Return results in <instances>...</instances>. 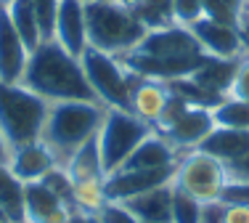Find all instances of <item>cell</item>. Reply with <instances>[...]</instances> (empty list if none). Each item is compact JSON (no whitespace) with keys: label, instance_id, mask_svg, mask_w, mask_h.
<instances>
[{"label":"cell","instance_id":"5bb4252c","mask_svg":"<svg viewBox=\"0 0 249 223\" xmlns=\"http://www.w3.org/2000/svg\"><path fill=\"white\" fill-rule=\"evenodd\" d=\"M53 40L80 58L88 48V21L85 3L82 0H58L56 24H53Z\"/></svg>","mask_w":249,"mask_h":223},{"label":"cell","instance_id":"8992f818","mask_svg":"<svg viewBox=\"0 0 249 223\" xmlns=\"http://www.w3.org/2000/svg\"><path fill=\"white\" fill-rule=\"evenodd\" d=\"M231 181L228 165L217 157L207 154L201 149H191L178 157V165L173 173V186L186 191L196 202H220L225 194V186Z\"/></svg>","mask_w":249,"mask_h":223},{"label":"cell","instance_id":"44dd1931","mask_svg":"<svg viewBox=\"0 0 249 223\" xmlns=\"http://www.w3.org/2000/svg\"><path fill=\"white\" fill-rule=\"evenodd\" d=\"M0 210L5 223H24V181L16 178L8 162H0Z\"/></svg>","mask_w":249,"mask_h":223},{"label":"cell","instance_id":"83f0119b","mask_svg":"<svg viewBox=\"0 0 249 223\" xmlns=\"http://www.w3.org/2000/svg\"><path fill=\"white\" fill-rule=\"evenodd\" d=\"M228 96L249 101V51H244V54L236 58V69H233V77H231Z\"/></svg>","mask_w":249,"mask_h":223},{"label":"cell","instance_id":"ffe728a7","mask_svg":"<svg viewBox=\"0 0 249 223\" xmlns=\"http://www.w3.org/2000/svg\"><path fill=\"white\" fill-rule=\"evenodd\" d=\"M233 69H236V58H215V56H207V61L191 74V80H194L199 88H204L207 93H212V96H228Z\"/></svg>","mask_w":249,"mask_h":223},{"label":"cell","instance_id":"836d02e7","mask_svg":"<svg viewBox=\"0 0 249 223\" xmlns=\"http://www.w3.org/2000/svg\"><path fill=\"white\" fill-rule=\"evenodd\" d=\"M228 173H231V178H247L249 181V154L244 157V160L228 165Z\"/></svg>","mask_w":249,"mask_h":223},{"label":"cell","instance_id":"7a4b0ae2","mask_svg":"<svg viewBox=\"0 0 249 223\" xmlns=\"http://www.w3.org/2000/svg\"><path fill=\"white\" fill-rule=\"evenodd\" d=\"M104 114L106 107L101 101H53L43 128V141L64 165L72 151L96 138Z\"/></svg>","mask_w":249,"mask_h":223},{"label":"cell","instance_id":"9c48e42d","mask_svg":"<svg viewBox=\"0 0 249 223\" xmlns=\"http://www.w3.org/2000/svg\"><path fill=\"white\" fill-rule=\"evenodd\" d=\"M133 54L157 56V58H180V56L204 54V51H201L199 40L194 37L191 29L173 21V24H164V27L146 29V35L133 48Z\"/></svg>","mask_w":249,"mask_h":223},{"label":"cell","instance_id":"6da1fadb","mask_svg":"<svg viewBox=\"0 0 249 223\" xmlns=\"http://www.w3.org/2000/svg\"><path fill=\"white\" fill-rule=\"evenodd\" d=\"M21 83L51 104L53 101H98L85 72H82V61L69 54L64 45H58L53 37H45L29 54Z\"/></svg>","mask_w":249,"mask_h":223},{"label":"cell","instance_id":"e575fe53","mask_svg":"<svg viewBox=\"0 0 249 223\" xmlns=\"http://www.w3.org/2000/svg\"><path fill=\"white\" fill-rule=\"evenodd\" d=\"M69 223H101L96 215H88V213H72V218H69Z\"/></svg>","mask_w":249,"mask_h":223},{"label":"cell","instance_id":"74e56055","mask_svg":"<svg viewBox=\"0 0 249 223\" xmlns=\"http://www.w3.org/2000/svg\"><path fill=\"white\" fill-rule=\"evenodd\" d=\"M249 21V0H244V8H241V21Z\"/></svg>","mask_w":249,"mask_h":223},{"label":"cell","instance_id":"8d00e7d4","mask_svg":"<svg viewBox=\"0 0 249 223\" xmlns=\"http://www.w3.org/2000/svg\"><path fill=\"white\" fill-rule=\"evenodd\" d=\"M111 3H117V5H122V8H130V11H135L143 0H111Z\"/></svg>","mask_w":249,"mask_h":223},{"label":"cell","instance_id":"603a6c76","mask_svg":"<svg viewBox=\"0 0 249 223\" xmlns=\"http://www.w3.org/2000/svg\"><path fill=\"white\" fill-rule=\"evenodd\" d=\"M106 202H109L106 178H88V181H74L72 184V207L77 213L98 215Z\"/></svg>","mask_w":249,"mask_h":223},{"label":"cell","instance_id":"ac0fdd59","mask_svg":"<svg viewBox=\"0 0 249 223\" xmlns=\"http://www.w3.org/2000/svg\"><path fill=\"white\" fill-rule=\"evenodd\" d=\"M201 151L223 160L225 165H233V162L244 160L249 154V130H236V128H220L215 125L212 133L201 141L199 146Z\"/></svg>","mask_w":249,"mask_h":223},{"label":"cell","instance_id":"f1b7e54d","mask_svg":"<svg viewBox=\"0 0 249 223\" xmlns=\"http://www.w3.org/2000/svg\"><path fill=\"white\" fill-rule=\"evenodd\" d=\"M173 19L183 27L196 24L204 19V0H173Z\"/></svg>","mask_w":249,"mask_h":223},{"label":"cell","instance_id":"5b68a950","mask_svg":"<svg viewBox=\"0 0 249 223\" xmlns=\"http://www.w3.org/2000/svg\"><path fill=\"white\" fill-rule=\"evenodd\" d=\"M154 128L149 122H143L141 117H135L130 109H114L106 107L104 122H101L96 133L98 154H101V167L104 175H111L114 170L130 157V151L141 144Z\"/></svg>","mask_w":249,"mask_h":223},{"label":"cell","instance_id":"2e32d148","mask_svg":"<svg viewBox=\"0 0 249 223\" xmlns=\"http://www.w3.org/2000/svg\"><path fill=\"white\" fill-rule=\"evenodd\" d=\"M170 96H173V91H170L167 83H162V80H151V77H141V74L133 72L127 109L133 112L135 117H141L143 122H149V125L154 128L157 120L162 117L164 107H167Z\"/></svg>","mask_w":249,"mask_h":223},{"label":"cell","instance_id":"ba28073f","mask_svg":"<svg viewBox=\"0 0 249 223\" xmlns=\"http://www.w3.org/2000/svg\"><path fill=\"white\" fill-rule=\"evenodd\" d=\"M212 128H215V117H212L210 107L186 104V107L178 112L175 120L167 122V125L157 133H162V136L175 146L178 154H186V151H191V149H199L201 141L212 133Z\"/></svg>","mask_w":249,"mask_h":223},{"label":"cell","instance_id":"4316f807","mask_svg":"<svg viewBox=\"0 0 249 223\" xmlns=\"http://www.w3.org/2000/svg\"><path fill=\"white\" fill-rule=\"evenodd\" d=\"M201 202L188 197L186 191L173 186V202H170V223H199Z\"/></svg>","mask_w":249,"mask_h":223},{"label":"cell","instance_id":"d6986e66","mask_svg":"<svg viewBox=\"0 0 249 223\" xmlns=\"http://www.w3.org/2000/svg\"><path fill=\"white\" fill-rule=\"evenodd\" d=\"M170 202H173V181L138 197L122 199V204L141 223H170Z\"/></svg>","mask_w":249,"mask_h":223},{"label":"cell","instance_id":"4dcf8cb0","mask_svg":"<svg viewBox=\"0 0 249 223\" xmlns=\"http://www.w3.org/2000/svg\"><path fill=\"white\" fill-rule=\"evenodd\" d=\"M96 218L101 223H141L122 202H114V199H109V202L101 207V213L96 215Z\"/></svg>","mask_w":249,"mask_h":223},{"label":"cell","instance_id":"cb8c5ba5","mask_svg":"<svg viewBox=\"0 0 249 223\" xmlns=\"http://www.w3.org/2000/svg\"><path fill=\"white\" fill-rule=\"evenodd\" d=\"M8 16L14 21L16 32L21 35V40L27 43L29 54L43 43V32H40V24H37V16H35V8H32V0H14L8 5Z\"/></svg>","mask_w":249,"mask_h":223},{"label":"cell","instance_id":"484cf974","mask_svg":"<svg viewBox=\"0 0 249 223\" xmlns=\"http://www.w3.org/2000/svg\"><path fill=\"white\" fill-rule=\"evenodd\" d=\"M135 14L141 16V21L146 24V29L154 27H164L173 24V0H143V3L135 8Z\"/></svg>","mask_w":249,"mask_h":223},{"label":"cell","instance_id":"7c38bea8","mask_svg":"<svg viewBox=\"0 0 249 223\" xmlns=\"http://www.w3.org/2000/svg\"><path fill=\"white\" fill-rule=\"evenodd\" d=\"M74 207L43 181L24 184V223H69Z\"/></svg>","mask_w":249,"mask_h":223},{"label":"cell","instance_id":"1f68e13d","mask_svg":"<svg viewBox=\"0 0 249 223\" xmlns=\"http://www.w3.org/2000/svg\"><path fill=\"white\" fill-rule=\"evenodd\" d=\"M199 223H225V202H207L201 204V218Z\"/></svg>","mask_w":249,"mask_h":223},{"label":"cell","instance_id":"277c9868","mask_svg":"<svg viewBox=\"0 0 249 223\" xmlns=\"http://www.w3.org/2000/svg\"><path fill=\"white\" fill-rule=\"evenodd\" d=\"M51 101L29 91L24 83H3L0 80V133L8 146H21L43 138Z\"/></svg>","mask_w":249,"mask_h":223},{"label":"cell","instance_id":"9a60e30c","mask_svg":"<svg viewBox=\"0 0 249 223\" xmlns=\"http://www.w3.org/2000/svg\"><path fill=\"white\" fill-rule=\"evenodd\" d=\"M29 61V48L16 32L8 11L0 5V80L3 83H21Z\"/></svg>","mask_w":249,"mask_h":223},{"label":"cell","instance_id":"d4e9b609","mask_svg":"<svg viewBox=\"0 0 249 223\" xmlns=\"http://www.w3.org/2000/svg\"><path fill=\"white\" fill-rule=\"evenodd\" d=\"M215 125L220 128H236V130H249V101L225 96L217 107H212Z\"/></svg>","mask_w":249,"mask_h":223},{"label":"cell","instance_id":"3957f363","mask_svg":"<svg viewBox=\"0 0 249 223\" xmlns=\"http://www.w3.org/2000/svg\"><path fill=\"white\" fill-rule=\"evenodd\" d=\"M88 21V45L104 54L122 56L133 51L146 35V24L130 8L111 3V0H93L85 5Z\"/></svg>","mask_w":249,"mask_h":223},{"label":"cell","instance_id":"52a82bcc","mask_svg":"<svg viewBox=\"0 0 249 223\" xmlns=\"http://www.w3.org/2000/svg\"><path fill=\"white\" fill-rule=\"evenodd\" d=\"M80 61H82V72H85V77H88V83H90L98 101L104 104V107L127 109L133 72L124 67L122 58L104 54V51L88 45V48L82 51Z\"/></svg>","mask_w":249,"mask_h":223},{"label":"cell","instance_id":"4fadbf2b","mask_svg":"<svg viewBox=\"0 0 249 223\" xmlns=\"http://www.w3.org/2000/svg\"><path fill=\"white\" fill-rule=\"evenodd\" d=\"M58 165H61V162H58L56 151H53L43 138L14 146V149H11V157H8V167L14 170V175L19 181H24V184L45 178V175Z\"/></svg>","mask_w":249,"mask_h":223},{"label":"cell","instance_id":"ab89813d","mask_svg":"<svg viewBox=\"0 0 249 223\" xmlns=\"http://www.w3.org/2000/svg\"><path fill=\"white\" fill-rule=\"evenodd\" d=\"M0 223H5V215H3V210H0Z\"/></svg>","mask_w":249,"mask_h":223},{"label":"cell","instance_id":"d6a6232c","mask_svg":"<svg viewBox=\"0 0 249 223\" xmlns=\"http://www.w3.org/2000/svg\"><path fill=\"white\" fill-rule=\"evenodd\" d=\"M225 223H249V204L225 202Z\"/></svg>","mask_w":249,"mask_h":223},{"label":"cell","instance_id":"e0dca14e","mask_svg":"<svg viewBox=\"0 0 249 223\" xmlns=\"http://www.w3.org/2000/svg\"><path fill=\"white\" fill-rule=\"evenodd\" d=\"M178 149L170 144L162 133L151 130L149 136L141 141L130 157L120 165V170H146V167H167V165H175L178 162ZM117 173V170H114Z\"/></svg>","mask_w":249,"mask_h":223},{"label":"cell","instance_id":"d590c367","mask_svg":"<svg viewBox=\"0 0 249 223\" xmlns=\"http://www.w3.org/2000/svg\"><path fill=\"white\" fill-rule=\"evenodd\" d=\"M8 157H11V146L3 138V133H0V162H8Z\"/></svg>","mask_w":249,"mask_h":223},{"label":"cell","instance_id":"7402d4cb","mask_svg":"<svg viewBox=\"0 0 249 223\" xmlns=\"http://www.w3.org/2000/svg\"><path fill=\"white\" fill-rule=\"evenodd\" d=\"M69 178L74 181H88V178H106L104 167H101V154H98V144L96 138H90L88 144H82L77 151L69 154V160L64 162Z\"/></svg>","mask_w":249,"mask_h":223},{"label":"cell","instance_id":"8fae6325","mask_svg":"<svg viewBox=\"0 0 249 223\" xmlns=\"http://www.w3.org/2000/svg\"><path fill=\"white\" fill-rule=\"evenodd\" d=\"M175 165L146 167V170H117V173L106 175V197L114 199V202H122V199L138 197L143 191H151L157 186L170 184L173 173H175Z\"/></svg>","mask_w":249,"mask_h":223},{"label":"cell","instance_id":"f35d334b","mask_svg":"<svg viewBox=\"0 0 249 223\" xmlns=\"http://www.w3.org/2000/svg\"><path fill=\"white\" fill-rule=\"evenodd\" d=\"M11 3H14V0H0V5H3V8H8Z\"/></svg>","mask_w":249,"mask_h":223},{"label":"cell","instance_id":"30bf717a","mask_svg":"<svg viewBox=\"0 0 249 223\" xmlns=\"http://www.w3.org/2000/svg\"><path fill=\"white\" fill-rule=\"evenodd\" d=\"M188 29L194 32V37L199 40L201 51H204L207 56L239 58L247 51L241 27H236V24H223V21H212V19H199L196 24H191Z\"/></svg>","mask_w":249,"mask_h":223},{"label":"cell","instance_id":"60d3db41","mask_svg":"<svg viewBox=\"0 0 249 223\" xmlns=\"http://www.w3.org/2000/svg\"><path fill=\"white\" fill-rule=\"evenodd\" d=\"M82 3H85V5H88V3H93V0H82Z\"/></svg>","mask_w":249,"mask_h":223},{"label":"cell","instance_id":"f546056e","mask_svg":"<svg viewBox=\"0 0 249 223\" xmlns=\"http://www.w3.org/2000/svg\"><path fill=\"white\" fill-rule=\"evenodd\" d=\"M35 16H37L40 32L45 37H53V24H56V11H58V0H32Z\"/></svg>","mask_w":249,"mask_h":223}]
</instances>
